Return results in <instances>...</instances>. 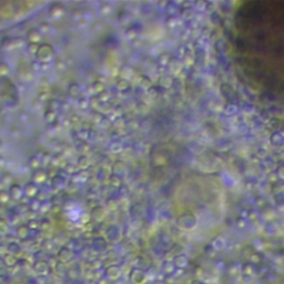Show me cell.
<instances>
[{"mask_svg":"<svg viewBox=\"0 0 284 284\" xmlns=\"http://www.w3.org/2000/svg\"><path fill=\"white\" fill-rule=\"evenodd\" d=\"M257 18L254 28L245 27L237 41L243 48H254V56L261 55L263 60L271 56L273 67L281 64L284 68V9L252 10ZM240 28V27H239Z\"/></svg>","mask_w":284,"mask_h":284,"instance_id":"obj_1","label":"cell"}]
</instances>
